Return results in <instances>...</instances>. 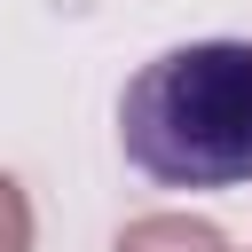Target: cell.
<instances>
[{"label":"cell","instance_id":"obj_1","mask_svg":"<svg viewBox=\"0 0 252 252\" xmlns=\"http://www.w3.org/2000/svg\"><path fill=\"white\" fill-rule=\"evenodd\" d=\"M118 142L158 189L252 181V39H189L150 55L126 79Z\"/></svg>","mask_w":252,"mask_h":252},{"label":"cell","instance_id":"obj_2","mask_svg":"<svg viewBox=\"0 0 252 252\" xmlns=\"http://www.w3.org/2000/svg\"><path fill=\"white\" fill-rule=\"evenodd\" d=\"M110 252H236V244L213 220H197V213H142V220L118 228Z\"/></svg>","mask_w":252,"mask_h":252},{"label":"cell","instance_id":"obj_3","mask_svg":"<svg viewBox=\"0 0 252 252\" xmlns=\"http://www.w3.org/2000/svg\"><path fill=\"white\" fill-rule=\"evenodd\" d=\"M32 236H39V220H32V197H24V181L0 165V252H32Z\"/></svg>","mask_w":252,"mask_h":252}]
</instances>
